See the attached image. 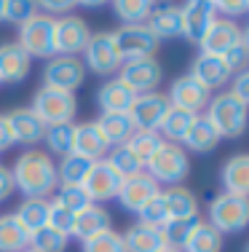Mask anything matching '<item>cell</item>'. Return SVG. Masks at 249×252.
Listing matches in <instances>:
<instances>
[{"instance_id":"cell-1","label":"cell","mask_w":249,"mask_h":252,"mask_svg":"<svg viewBox=\"0 0 249 252\" xmlns=\"http://www.w3.org/2000/svg\"><path fill=\"white\" fill-rule=\"evenodd\" d=\"M14 188L25 199H49L59 188L56 180V164L46 151H25L16 158L14 169Z\"/></svg>"},{"instance_id":"cell-2","label":"cell","mask_w":249,"mask_h":252,"mask_svg":"<svg viewBox=\"0 0 249 252\" xmlns=\"http://www.w3.org/2000/svg\"><path fill=\"white\" fill-rule=\"evenodd\" d=\"M204 118L215 126L220 140H236V137H241L247 129V105L239 102L230 92L212 94Z\"/></svg>"},{"instance_id":"cell-3","label":"cell","mask_w":249,"mask_h":252,"mask_svg":"<svg viewBox=\"0 0 249 252\" xmlns=\"http://www.w3.org/2000/svg\"><path fill=\"white\" fill-rule=\"evenodd\" d=\"M147 175L156 180L158 185H180L182 180L188 177V172H191V158H188L185 148H180L177 142H161L158 145V151L153 153V158L145 164Z\"/></svg>"},{"instance_id":"cell-4","label":"cell","mask_w":249,"mask_h":252,"mask_svg":"<svg viewBox=\"0 0 249 252\" xmlns=\"http://www.w3.org/2000/svg\"><path fill=\"white\" fill-rule=\"evenodd\" d=\"M29 110L40 118L43 126H56V124H73V116L78 110V102H75V94L67 92H56V89H38L32 99V107Z\"/></svg>"},{"instance_id":"cell-5","label":"cell","mask_w":249,"mask_h":252,"mask_svg":"<svg viewBox=\"0 0 249 252\" xmlns=\"http://www.w3.org/2000/svg\"><path fill=\"white\" fill-rule=\"evenodd\" d=\"M215 231L225 233H239L249 223V201L244 196H230L220 193L209 204V220H206Z\"/></svg>"},{"instance_id":"cell-6","label":"cell","mask_w":249,"mask_h":252,"mask_svg":"<svg viewBox=\"0 0 249 252\" xmlns=\"http://www.w3.org/2000/svg\"><path fill=\"white\" fill-rule=\"evenodd\" d=\"M16 43L25 49L29 59L54 57V16L43 14V11H35L25 25H19V40Z\"/></svg>"},{"instance_id":"cell-7","label":"cell","mask_w":249,"mask_h":252,"mask_svg":"<svg viewBox=\"0 0 249 252\" xmlns=\"http://www.w3.org/2000/svg\"><path fill=\"white\" fill-rule=\"evenodd\" d=\"M164 78V70H161V62L156 57H142V59H129V62H121L118 67V81L134 94H150L158 89Z\"/></svg>"},{"instance_id":"cell-8","label":"cell","mask_w":249,"mask_h":252,"mask_svg":"<svg viewBox=\"0 0 249 252\" xmlns=\"http://www.w3.org/2000/svg\"><path fill=\"white\" fill-rule=\"evenodd\" d=\"M110 35H112V43H115V51H118V57H121V62L153 57L158 49V43H161L147 25H123Z\"/></svg>"},{"instance_id":"cell-9","label":"cell","mask_w":249,"mask_h":252,"mask_svg":"<svg viewBox=\"0 0 249 252\" xmlns=\"http://www.w3.org/2000/svg\"><path fill=\"white\" fill-rule=\"evenodd\" d=\"M91 30L81 16H59L54 19V57H81L86 49Z\"/></svg>"},{"instance_id":"cell-10","label":"cell","mask_w":249,"mask_h":252,"mask_svg":"<svg viewBox=\"0 0 249 252\" xmlns=\"http://www.w3.org/2000/svg\"><path fill=\"white\" fill-rule=\"evenodd\" d=\"M83 81H86V67L81 57H51L43 67V83L56 92L73 94Z\"/></svg>"},{"instance_id":"cell-11","label":"cell","mask_w":249,"mask_h":252,"mask_svg":"<svg viewBox=\"0 0 249 252\" xmlns=\"http://www.w3.org/2000/svg\"><path fill=\"white\" fill-rule=\"evenodd\" d=\"M83 67L91 70L97 75H110L118 73L121 67V57L115 51V43H112V35L110 32H97L88 38L86 49H83Z\"/></svg>"},{"instance_id":"cell-12","label":"cell","mask_w":249,"mask_h":252,"mask_svg":"<svg viewBox=\"0 0 249 252\" xmlns=\"http://www.w3.org/2000/svg\"><path fill=\"white\" fill-rule=\"evenodd\" d=\"M171 107H180L185 113H193V116H201L206 110L212 99V92L204 89L198 81H193L191 75H180L174 83L169 86V94H166Z\"/></svg>"},{"instance_id":"cell-13","label":"cell","mask_w":249,"mask_h":252,"mask_svg":"<svg viewBox=\"0 0 249 252\" xmlns=\"http://www.w3.org/2000/svg\"><path fill=\"white\" fill-rule=\"evenodd\" d=\"M244 40V27H239L233 19H220L217 16L212 22V27L206 30V35L201 38V54H212V57H225L230 49Z\"/></svg>"},{"instance_id":"cell-14","label":"cell","mask_w":249,"mask_h":252,"mask_svg":"<svg viewBox=\"0 0 249 252\" xmlns=\"http://www.w3.org/2000/svg\"><path fill=\"white\" fill-rule=\"evenodd\" d=\"M166 110H169V99L161 92H150V94H139L134 97V105L129 110V118L134 121L137 131H158Z\"/></svg>"},{"instance_id":"cell-15","label":"cell","mask_w":249,"mask_h":252,"mask_svg":"<svg viewBox=\"0 0 249 252\" xmlns=\"http://www.w3.org/2000/svg\"><path fill=\"white\" fill-rule=\"evenodd\" d=\"M121 183H123V180L110 169L108 161H94L91 169H88V175H86V180L81 183V188H83V193L88 196V201L99 204V201L115 199Z\"/></svg>"},{"instance_id":"cell-16","label":"cell","mask_w":249,"mask_h":252,"mask_svg":"<svg viewBox=\"0 0 249 252\" xmlns=\"http://www.w3.org/2000/svg\"><path fill=\"white\" fill-rule=\"evenodd\" d=\"M158 193H161V185L147 175V172H139V175L123 180L115 199L121 201V207L126 209V212H139V209Z\"/></svg>"},{"instance_id":"cell-17","label":"cell","mask_w":249,"mask_h":252,"mask_svg":"<svg viewBox=\"0 0 249 252\" xmlns=\"http://www.w3.org/2000/svg\"><path fill=\"white\" fill-rule=\"evenodd\" d=\"M73 153L86 158V161H91V164L94 161H105V156L110 153V142L99 131L97 121L78 124L73 129Z\"/></svg>"},{"instance_id":"cell-18","label":"cell","mask_w":249,"mask_h":252,"mask_svg":"<svg viewBox=\"0 0 249 252\" xmlns=\"http://www.w3.org/2000/svg\"><path fill=\"white\" fill-rule=\"evenodd\" d=\"M180 11H182V38L198 46L206 30L212 27V22L217 19L215 11H212V3L209 0H188L185 5H180Z\"/></svg>"},{"instance_id":"cell-19","label":"cell","mask_w":249,"mask_h":252,"mask_svg":"<svg viewBox=\"0 0 249 252\" xmlns=\"http://www.w3.org/2000/svg\"><path fill=\"white\" fill-rule=\"evenodd\" d=\"M193 81H198L204 89L215 92V89H222L225 83H230V70L225 67L222 57H212V54H198V57L191 62V73Z\"/></svg>"},{"instance_id":"cell-20","label":"cell","mask_w":249,"mask_h":252,"mask_svg":"<svg viewBox=\"0 0 249 252\" xmlns=\"http://www.w3.org/2000/svg\"><path fill=\"white\" fill-rule=\"evenodd\" d=\"M5 124H8V129H11L14 142H22V145H35V142L43 140L46 126L40 124V118L35 116L29 107H16V110L5 113Z\"/></svg>"},{"instance_id":"cell-21","label":"cell","mask_w":249,"mask_h":252,"mask_svg":"<svg viewBox=\"0 0 249 252\" xmlns=\"http://www.w3.org/2000/svg\"><path fill=\"white\" fill-rule=\"evenodd\" d=\"M29 62L32 59L16 40L0 43V83H22L29 75Z\"/></svg>"},{"instance_id":"cell-22","label":"cell","mask_w":249,"mask_h":252,"mask_svg":"<svg viewBox=\"0 0 249 252\" xmlns=\"http://www.w3.org/2000/svg\"><path fill=\"white\" fill-rule=\"evenodd\" d=\"M161 199L169 220H198V199L185 185H169L161 190Z\"/></svg>"},{"instance_id":"cell-23","label":"cell","mask_w":249,"mask_h":252,"mask_svg":"<svg viewBox=\"0 0 249 252\" xmlns=\"http://www.w3.org/2000/svg\"><path fill=\"white\" fill-rule=\"evenodd\" d=\"M102 231H110V212L102 204H88L86 209L75 212V223H73V233L70 236L86 242V239L97 236Z\"/></svg>"},{"instance_id":"cell-24","label":"cell","mask_w":249,"mask_h":252,"mask_svg":"<svg viewBox=\"0 0 249 252\" xmlns=\"http://www.w3.org/2000/svg\"><path fill=\"white\" fill-rule=\"evenodd\" d=\"M220 180H222L225 193L244 196L247 199V193H249V156L247 153L230 156V158L225 161V166H222Z\"/></svg>"},{"instance_id":"cell-25","label":"cell","mask_w":249,"mask_h":252,"mask_svg":"<svg viewBox=\"0 0 249 252\" xmlns=\"http://www.w3.org/2000/svg\"><path fill=\"white\" fill-rule=\"evenodd\" d=\"M134 105V94L118 78H110L97 89V107L102 113H129Z\"/></svg>"},{"instance_id":"cell-26","label":"cell","mask_w":249,"mask_h":252,"mask_svg":"<svg viewBox=\"0 0 249 252\" xmlns=\"http://www.w3.org/2000/svg\"><path fill=\"white\" fill-rule=\"evenodd\" d=\"M153 30L158 40H169V38H180L182 35V11L180 5H156L150 14V19L145 22Z\"/></svg>"},{"instance_id":"cell-27","label":"cell","mask_w":249,"mask_h":252,"mask_svg":"<svg viewBox=\"0 0 249 252\" xmlns=\"http://www.w3.org/2000/svg\"><path fill=\"white\" fill-rule=\"evenodd\" d=\"M121 239H123V247H126V252H158V250L166 247L161 228L142 225V223L129 225L126 231L121 233Z\"/></svg>"},{"instance_id":"cell-28","label":"cell","mask_w":249,"mask_h":252,"mask_svg":"<svg viewBox=\"0 0 249 252\" xmlns=\"http://www.w3.org/2000/svg\"><path fill=\"white\" fill-rule=\"evenodd\" d=\"M97 126L105 134V140L110 142V148L126 145V142L134 137V131H137V126H134L132 118H129V113H102Z\"/></svg>"},{"instance_id":"cell-29","label":"cell","mask_w":249,"mask_h":252,"mask_svg":"<svg viewBox=\"0 0 249 252\" xmlns=\"http://www.w3.org/2000/svg\"><path fill=\"white\" fill-rule=\"evenodd\" d=\"M49 209H51L49 199H25L19 204V209L14 212V218L19 220L22 228L32 236L35 231L49 225Z\"/></svg>"},{"instance_id":"cell-30","label":"cell","mask_w":249,"mask_h":252,"mask_svg":"<svg viewBox=\"0 0 249 252\" xmlns=\"http://www.w3.org/2000/svg\"><path fill=\"white\" fill-rule=\"evenodd\" d=\"M182 142H185V148L193 153H212L220 145V134H217L215 126L206 121L204 116H195V121H193L191 129H188V134Z\"/></svg>"},{"instance_id":"cell-31","label":"cell","mask_w":249,"mask_h":252,"mask_svg":"<svg viewBox=\"0 0 249 252\" xmlns=\"http://www.w3.org/2000/svg\"><path fill=\"white\" fill-rule=\"evenodd\" d=\"M29 247V233L11 215H0V252H25Z\"/></svg>"},{"instance_id":"cell-32","label":"cell","mask_w":249,"mask_h":252,"mask_svg":"<svg viewBox=\"0 0 249 252\" xmlns=\"http://www.w3.org/2000/svg\"><path fill=\"white\" fill-rule=\"evenodd\" d=\"M193 121H195L193 113H185V110H180V107H171L169 105V110H166L161 126H158L161 140L166 137V142H182V140H185V134H188V129L193 126Z\"/></svg>"},{"instance_id":"cell-33","label":"cell","mask_w":249,"mask_h":252,"mask_svg":"<svg viewBox=\"0 0 249 252\" xmlns=\"http://www.w3.org/2000/svg\"><path fill=\"white\" fill-rule=\"evenodd\" d=\"M182 250L185 252H222V233L215 231L209 223H201L198 220Z\"/></svg>"},{"instance_id":"cell-34","label":"cell","mask_w":249,"mask_h":252,"mask_svg":"<svg viewBox=\"0 0 249 252\" xmlns=\"http://www.w3.org/2000/svg\"><path fill=\"white\" fill-rule=\"evenodd\" d=\"M153 8H156V3H150V0H115L112 3V11L123 25H145Z\"/></svg>"},{"instance_id":"cell-35","label":"cell","mask_w":249,"mask_h":252,"mask_svg":"<svg viewBox=\"0 0 249 252\" xmlns=\"http://www.w3.org/2000/svg\"><path fill=\"white\" fill-rule=\"evenodd\" d=\"M105 161H108V166H110V169L115 172L121 180H129V177L139 175V172H145V166H142L139 161L134 158V153L129 151L126 145L110 148V153L105 156Z\"/></svg>"},{"instance_id":"cell-36","label":"cell","mask_w":249,"mask_h":252,"mask_svg":"<svg viewBox=\"0 0 249 252\" xmlns=\"http://www.w3.org/2000/svg\"><path fill=\"white\" fill-rule=\"evenodd\" d=\"M73 129H75V124L46 126V131H43V142L49 145V153L59 156V158H64V156L73 153Z\"/></svg>"},{"instance_id":"cell-37","label":"cell","mask_w":249,"mask_h":252,"mask_svg":"<svg viewBox=\"0 0 249 252\" xmlns=\"http://www.w3.org/2000/svg\"><path fill=\"white\" fill-rule=\"evenodd\" d=\"M88 169H91V161H86V158H81V156L70 153V156H64V158L59 161L56 180H59V185H81L83 180H86Z\"/></svg>"},{"instance_id":"cell-38","label":"cell","mask_w":249,"mask_h":252,"mask_svg":"<svg viewBox=\"0 0 249 252\" xmlns=\"http://www.w3.org/2000/svg\"><path fill=\"white\" fill-rule=\"evenodd\" d=\"M161 142L164 140H161V134H158V131H134V137L126 142V148L134 153V158L145 166L147 161L153 158V153L158 151V145H161Z\"/></svg>"},{"instance_id":"cell-39","label":"cell","mask_w":249,"mask_h":252,"mask_svg":"<svg viewBox=\"0 0 249 252\" xmlns=\"http://www.w3.org/2000/svg\"><path fill=\"white\" fill-rule=\"evenodd\" d=\"M67 236H62V233H56L54 228H40V231H35L32 236H29V247L32 252H64L67 250Z\"/></svg>"},{"instance_id":"cell-40","label":"cell","mask_w":249,"mask_h":252,"mask_svg":"<svg viewBox=\"0 0 249 252\" xmlns=\"http://www.w3.org/2000/svg\"><path fill=\"white\" fill-rule=\"evenodd\" d=\"M195 223H198V220H166V223L161 225L164 244L182 252V247H185V242H188V236H191Z\"/></svg>"},{"instance_id":"cell-41","label":"cell","mask_w":249,"mask_h":252,"mask_svg":"<svg viewBox=\"0 0 249 252\" xmlns=\"http://www.w3.org/2000/svg\"><path fill=\"white\" fill-rule=\"evenodd\" d=\"M81 252H126V247H123L121 233L110 228V231H102L97 236L81 242Z\"/></svg>"},{"instance_id":"cell-42","label":"cell","mask_w":249,"mask_h":252,"mask_svg":"<svg viewBox=\"0 0 249 252\" xmlns=\"http://www.w3.org/2000/svg\"><path fill=\"white\" fill-rule=\"evenodd\" d=\"M54 204H59V207H64V209H70V212H81V209H86L88 204V196L83 193V188L81 185H59L56 188V201Z\"/></svg>"},{"instance_id":"cell-43","label":"cell","mask_w":249,"mask_h":252,"mask_svg":"<svg viewBox=\"0 0 249 252\" xmlns=\"http://www.w3.org/2000/svg\"><path fill=\"white\" fill-rule=\"evenodd\" d=\"M35 11H38V3L32 0H3V22H11V25H25Z\"/></svg>"},{"instance_id":"cell-44","label":"cell","mask_w":249,"mask_h":252,"mask_svg":"<svg viewBox=\"0 0 249 252\" xmlns=\"http://www.w3.org/2000/svg\"><path fill=\"white\" fill-rule=\"evenodd\" d=\"M137 215H139V223H142V225H153V228H161L166 220H169V218H166V207H164L161 193L153 196V199L147 201Z\"/></svg>"},{"instance_id":"cell-45","label":"cell","mask_w":249,"mask_h":252,"mask_svg":"<svg viewBox=\"0 0 249 252\" xmlns=\"http://www.w3.org/2000/svg\"><path fill=\"white\" fill-rule=\"evenodd\" d=\"M222 62H225V67L230 70V75L247 70V64H249V35H247V30H244V40H241L236 49H230L228 54H225Z\"/></svg>"},{"instance_id":"cell-46","label":"cell","mask_w":249,"mask_h":252,"mask_svg":"<svg viewBox=\"0 0 249 252\" xmlns=\"http://www.w3.org/2000/svg\"><path fill=\"white\" fill-rule=\"evenodd\" d=\"M73 223H75V215L70 212V209L59 207V204L51 201V209H49V228H54L56 233H62V236L70 239V233H73Z\"/></svg>"},{"instance_id":"cell-47","label":"cell","mask_w":249,"mask_h":252,"mask_svg":"<svg viewBox=\"0 0 249 252\" xmlns=\"http://www.w3.org/2000/svg\"><path fill=\"white\" fill-rule=\"evenodd\" d=\"M212 11H215V16L220 14V19H233L236 22V16H244L249 11V3H247V0H236V3L215 0V3H212Z\"/></svg>"},{"instance_id":"cell-48","label":"cell","mask_w":249,"mask_h":252,"mask_svg":"<svg viewBox=\"0 0 249 252\" xmlns=\"http://www.w3.org/2000/svg\"><path fill=\"white\" fill-rule=\"evenodd\" d=\"M230 94H233L239 102L249 105V73L247 70H241V73H236L233 78H230Z\"/></svg>"},{"instance_id":"cell-49","label":"cell","mask_w":249,"mask_h":252,"mask_svg":"<svg viewBox=\"0 0 249 252\" xmlns=\"http://www.w3.org/2000/svg\"><path fill=\"white\" fill-rule=\"evenodd\" d=\"M38 8H43V14H49V16H67L70 14V8H75V3L73 0H64V3H54V0H43V3H38Z\"/></svg>"},{"instance_id":"cell-50","label":"cell","mask_w":249,"mask_h":252,"mask_svg":"<svg viewBox=\"0 0 249 252\" xmlns=\"http://www.w3.org/2000/svg\"><path fill=\"white\" fill-rule=\"evenodd\" d=\"M14 175H11V169L8 166H3L0 164V201H5V199H11L14 196Z\"/></svg>"},{"instance_id":"cell-51","label":"cell","mask_w":249,"mask_h":252,"mask_svg":"<svg viewBox=\"0 0 249 252\" xmlns=\"http://www.w3.org/2000/svg\"><path fill=\"white\" fill-rule=\"evenodd\" d=\"M11 145H14V137H11V129L5 124V116H0V153L8 151Z\"/></svg>"},{"instance_id":"cell-52","label":"cell","mask_w":249,"mask_h":252,"mask_svg":"<svg viewBox=\"0 0 249 252\" xmlns=\"http://www.w3.org/2000/svg\"><path fill=\"white\" fill-rule=\"evenodd\" d=\"M158 252H180V250H174V247H164V250H158Z\"/></svg>"},{"instance_id":"cell-53","label":"cell","mask_w":249,"mask_h":252,"mask_svg":"<svg viewBox=\"0 0 249 252\" xmlns=\"http://www.w3.org/2000/svg\"><path fill=\"white\" fill-rule=\"evenodd\" d=\"M0 22H3V0H0Z\"/></svg>"},{"instance_id":"cell-54","label":"cell","mask_w":249,"mask_h":252,"mask_svg":"<svg viewBox=\"0 0 249 252\" xmlns=\"http://www.w3.org/2000/svg\"><path fill=\"white\" fill-rule=\"evenodd\" d=\"M25 252H32V250H25Z\"/></svg>"}]
</instances>
